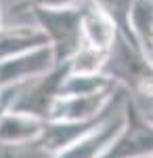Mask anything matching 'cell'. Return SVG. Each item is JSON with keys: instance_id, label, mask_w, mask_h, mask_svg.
I'll return each instance as SVG.
<instances>
[{"instance_id": "cell-15", "label": "cell", "mask_w": 153, "mask_h": 158, "mask_svg": "<svg viewBox=\"0 0 153 158\" xmlns=\"http://www.w3.org/2000/svg\"><path fill=\"white\" fill-rule=\"evenodd\" d=\"M21 89L23 86H6V89H0V120L13 108V103H15V99H17Z\"/></svg>"}, {"instance_id": "cell-6", "label": "cell", "mask_w": 153, "mask_h": 158, "mask_svg": "<svg viewBox=\"0 0 153 158\" xmlns=\"http://www.w3.org/2000/svg\"><path fill=\"white\" fill-rule=\"evenodd\" d=\"M111 114H113V110L109 114H105L103 118H96V120H46L42 135L38 137V141L32 148L44 152L46 156H55L61 150L76 143L78 139H82L84 135H88L92 129H96Z\"/></svg>"}, {"instance_id": "cell-14", "label": "cell", "mask_w": 153, "mask_h": 158, "mask_svg": "<svg viewBox=\"0 0 153 158\" xmlns=\"http://www.w3.org/2000/svg\"><path fill=\"white\" fill-rule=\"evenodd\" d=\"M86 0H21L15 6H11V11L23 13L32 11V9H61V6H80Z\"/></svg>"}, {"instance_id": "cell-9", "label": "cell", "mask_w": 153, "mask_h": 158, "mask_svg": "<svg viewBox=\"0 0 153 158\" xmlns=\"http://www.w3.org/2000/svg\"><path fill=\"white\" fill-rule=\"evenodd\" d=\"M120 36L118 23L111 19V15L105 13L92 0L84 2V17H82V38L84 44L96 47L101 51H111Z\"/></svg>"}, {"instance_id": "cell-8", "label": "cell", "mask_w": 153, "mask_h": 158, "mask_svg": "<svg viewBox=\"0 0 153 158\" xmlns=\"http://www.w3.org/2000/svg\"><path fill=\"white\" fill-rule=\"evenodd\" d=\"M46 118L32 112L11 108L0 120V143L2 146H34L44 131Z\"/></svg>"}, {"instance_id": "cell-10", "label": "cell", "mask_w": 153, "mask_h": 158, "mask_svg": "<svg viewBox=\"0 0 153 158\" xmlns=\"http://www.w3.org/2000/svg\"><path fill=\"white\" fill-rule=\"evenodd\" d=\"M128 40L153 61V0H134L128 17Z\"/></svg>"}, {"instance_id": "cell-3", "label": "cell", "mask_w": 153, "mask_h": 158, "mask_svg": "<svg viewBox=\"0 0 153 158\" xmlns=\"http://www.w3.org/2000/svg\"><path fill=\"white\" fill-rule=\"evenodd\" d=\"M122 114H124V127L103 158H151L153 122L147 120V116L132 99H128V95Z\"/></svg>"}, {"instance_id": "cell-18", "label": "cell", "mask_w": 153, "mask_h": 158, "mask_svg": "<svg viewBox=\"0 0 153 158\" xmlns=\"http://www.w3.org/2000/svg\"><path fill=\"white\" fill-rule=\"evenodd\" d=\"M151 158H153V156H151Z\"/></svg>"}, {"instance_id": "cell-1", "label": "cell", "mask_w": 153, "mask_h": 158, "mask_svg": "<svg viewBox=\"0 0 153 158\" xmlns=\"http://www.w3.org/2000/svg\"><path fill=\"white\" fill-rule=\"evenodd\" d=\"M105 74L126 91L128 99H132L141 112L153 110V61L122 34L109 53Z\"/></svg>"}, {"instance_id": "cell-2", "label": "cell", "mask_w": 153, "mask_h": 158, "mask_svg": "<svg viewBox=\"0 0 153 158\" xmlns=\"http://www.w3.org/2000/svg\"><path fill=\"white\" fill-rule=\"evenodd\" d=\"M36 25L46 36L48 44L55 51L57 63H65L82 47V17L84 4L80 6H61V9H32Z\"/></svg>"}, {"instance_id": "cell-5", "label": "cell", "mask_w": 153, "mask_h": 158, "mask_svg": "<svg viewBox=\"0 0 153 158\" xmlns=\"http://www.w3.org/2000/svg\"><path fill=\"white\" fill-rule=\"evenodd\" d=\"M65 74H67V63H61L53 72L40 76L38 80H32L29 85H25L19 91L13 108L32 112L36 116H42V118H48V112L53 108V101L59 95V89Z\"/></svg>"}, {"instance_id": "cell-13", "label": "cell", "mask_w": 153, "mask_h": 158, "mask_svg": "<svg viewBox=\"0 0 153 158\" xmlns=\"http://www.w3.org/2000/svg\"><path fill=\"white\" fill-rule=\"evenodd\" d=\"M109 53L111 51H101L96 47H90V44H84L73 53V57L67 63V72L71 74H99L105 72L107 59H109Z\"/></svg>"}, {"instance_id": "cell-17", "label": "cell", "mask_w": 153, "mask_h": 158, "mask_svg": "<svg viewBox=\"0 0 153 158\" xmlns=\"http://www.w3.org/2000/svg\"><path fill=\"white\" fill-rule=\"evenodd\" d=\"M4 27V21H2V11H0V30Z\"/></svg>"}, {"instance_id": "cell-12", "label": "cell", "mask_w": 153, "mask_h": 158, "mask_svg": "<svg viewBox=\"0 0 153 158\" xmlns=\"http://www.w3.org/2000/svg\"><path fill=\"white\" fill-rule=\"evenodd\" d=\"M118 82L105 72L99 74H71L67 72L61 82L59 95H90V93H103L118 89ZM57 95V97H59Z\"/></svg>"}, {"instance_id": "cell-16", "label": "cell", "mask_w": 153, "mask_h": 158, "mask_svg": "<svg viewBox=\"0 0 153 158\" xmlns=\"http://www.w3.org/2000/svg\"><path fill=\"white\" fill-rule=\"evenodd\" d=\"M145 116H147V120L149 122H153V110H149V112H143Z\"/></svg>"}, {"instance_id": "cell-4", "label": "cell", "mask_w": 153, "mask_h": 158, "mask_svg": "<svg viewBox=\"0 0 153 158\" xmlns=\"http://www.w3.org/2000/svg\"><path fill=\"white\" fill-rule=\"evenodd\" d=\"M57 57L50 44H40L23 53H17L9 59L0 61V89L6 86H25L32 80L53 72L57 68Z\"/></svg>"}, {"instance_id": "cell-11", "label": "cell", "mask_w": 153, "mask_h": 158, "mask_svg": "<svg viewBox=\"0 0 153 158\" xmlns=\"http://www.w3.org/2000/svg\"><path fill=\"white\" fill-rule=\"evenodd\" d=\"M40 44H48L46 36L36 25H17V27H2L0 30V61L9 59L17 53H23L27 49H34Z\"/></svg>"}, {"instance_id": "cell-7", "label": "cell", "mask_w": 153, "mask_h": 158, "mask_svg": "<svg viewBox=\"0 0 153 158\" xmlns=\"http://www.w3.org/2000/svg\"><path fill=\"white\" fill-rule=\"evenodd\" d=\"M122 127H124V114L122 112L118 116L111 114L96 129H92L88 135H84L82 139H78L69 148H65L59 154L48 158H103L107 150L111 148V143L116 141V137L120 135Z\"/></svg>"}]
</instances>
